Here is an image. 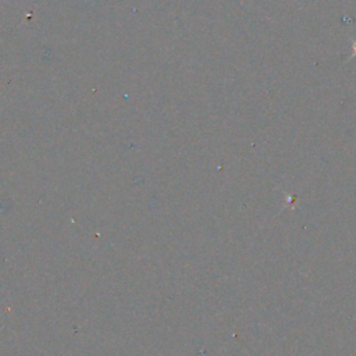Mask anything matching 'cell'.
<instances>
[{
  "instance_id": "6da1fadb",
  "label": "cell",
  "mask_w": 356,
  "mask_h": 356,
  "mask_svg": "<svg viewBox=\"0 0 356 356\" xmlns=\"http://www.w3.org/2000/svg\"><path fill=\"white\" fill-rule=\"evenodd\" d=\"M355 52H356V45H355Z\"/></svg>"
}]
</instances>
